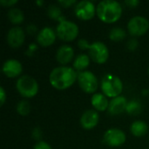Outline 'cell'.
<instances>
[{"label":"cell","mask_w":149,"mask_h":149,"mask_svg":"<svg viewBox=\"0 0 149 149\" xmlns=\"http://www.w3.org/2000/svg\"><path fill=\"white\" fill-rule=\"evenodd\" d=\"M78 79L77 71L73 67L60 65L52 70L49 75V82L57 90H65L71 87Z\"/></svg>","instance_id":"obj_1"},{"label":"cell","mask_w":149,"mask_h":149,"mask_svg":"<svg viewBox=\"0 0 149 149\" xmlns=\"http://www.w3.org/2000/svg\"><path fill=\"white\" fill-rule=\"evenodd\" d=\"M122 6L115 0H103L97 5L96 14L100 21L106 24L116 23L122 16Z\"/></svg>","instance_id":"obj_2"},{"label":"cell","mask_w":149,"mask_h":149,"mask_svg":"<svg viewBox=\"0 0 149 149\" xmlns=\"http://www.w3.org/2000/svg\"><path fill=\"white\" fill-rule=\"evenodd\" d=\"M100 87L103 94L108 98H116L120 96L123 91V83L121 79L112 73H107L101 79Z\"/></svg>","instance_id":"obj_3"},{"label":"cell","mask_w":149,"mask_h":149,"mask_svg":"<svg viewBox=\"0 0 149 149\" xmlns=\"http://www.w3.org/2000/svg\"><path fill=\"white\" fill-rule=\"evenodd\" d=\"M17 93L24 98H33L38 93V84L37 80L30 75L19 77L16 82Z\"/></svg>","instance_id":"obj_4"},{"label":"cell","mask_w":149,"mask_h":149,"mask_svg":"<svg viewBox=\"0 0 149 149\" xmlns=\"http://www.w3.org/2000/svg\"><path fill=\"white\" fill-rule=\"evenodd\" d=\"M55 31L57 33V37L60 40L65 42L73 41L74 39L77 38L79 32L78 24L67 19L59 22Z\"/></svg>","instance_id":"obj_5"},{"label":"cell","mask_w":149,"mask_h":149,"mask_svg":"<svg viewBox=\"0 0 149 149\" xmlns=\"http://www.w3.org/2000/svg\"><path fill=\"white\" fill-rule=\"evenodd\" d=\"M78 83L82 91L86 93H96L99 87L98 79L90 71H83L78 73Z\"/></svg>","instance_id":"obj_6"},{"label":"cell","mask_w":149,"mask_h":149,"mask_svg":"<svg viewBox=\"0 0 149 149\" xmlns=\"http://www.w3.org/2000/svg\"><path fill=\"white\" fill-rule=\"evenodd\" d=\"M90 58L97 64H105L109 58V50L101 41L93 42L88 50Z\"/></svg>","instance_id":"obj_7"},{"label":"cell","mask_w":149,"mask_h":149,"mask_svg":"<svg viewBox=\"0 0 149 149\" xmlns=\"http://www.w3.org/2000/svg\"><path fill=\"white\" fill-rule=\"evenodd\" d=\"M149 30V21L142 16L133 17L127 23V31L132 37H141Z\"/></svg>","instance_id":"obj_8"},{"label":"cell","mask_w":149,"mask_h":149,"mask_svg":"<svg viewBox=\"0 0 149 149\" xmlns=\"http://www.w3.org/2000/svg\"><path fill=\"white\" fill-rule=\"evenodd\" d=\"M97 6L94 3L88 0H83L78 2L74 5V13L75 16L83 21H88L92 19L96 14Z\"/></svg>","instance_id":"obj_9"},{"label":"cell","mask_w":149,"mask_h":149,"mask_svg":"<svg viewBox=\"0 0 149 149\" xmlns=\"http://www.w3.org/2000/svg\"><path fill=\"white\" fill-rule=\"evenodd\" d=\"M127 140L126 134L119 128H110L107 130L103 135L104 142L112 148L122 146Z\"/></svg>","instance_id":"obj_10"},{"label":"cell","mask_w":149,"mask_h":149,"mask_svg":"<svg viewBox=\"0 0 149 149\" xmlns=\"http://www.w3.org/2000/svg\"><path fill=\"white\" fill-rule=\"evenodd\" d=\"M25 32L19 26H14L10 28L6 36V40L8 45L14 49L19 48L24 42Z\"/></svg>","instance_id":"obj_11"},{"label":"cell","mask_w":149,"mask_h":149,"mask_svg":"<svg viewBox=\"0 0 149 149\" xmlns=\"http://www.w3.org/2000/svg\"><path fill=\"white\" fill-rule=\"evenodd\" d=\"M2 72L7 78L14 79L21 75L23 72V65L19 60L10 58L3 64Z\"/></svg>","instance_id":"obj_12"},{"label":"cell","mask_w":149,"mask_h":149,"mask_svg":"<svg viewBox=\"0 0 149 149\" xmlns=\"http://www.w3.org/2000/svg\"><path fill=\"white\" fill-rule=\"evenodd\" d=\"M57 38V33L54 29L49 26L42 28L37 35V42L43 47H47L54 44Z\"/></svg>","instance_id":"obj_13"},{"label":"cell","mask_w":149,"mask_h":149,"mask_svg":"<svg viewBox=\"0 0 149 149\" xmlns=\"http://www.w3.org/2000/svg\"><path fill=\"white\" fill-rule=\"evenodd\" d=\"M80 125L84 129L91 130L94 128L99 121H100V115L96 110L89 109L83 113L80 117Z\"/></svg>","instance_id":"obj_14"},{"label":"cell","mask_w":149,"mask_h":149,"mask_svg":"<svg viewBox=\"0 0 149 149\" xmlns=\"http://www.w3.org/2000/svg\"><path fill=\"white\" fill-rule=\"evenodd\" d=\"M74 57V50L69 45H63L56 52V60L61 65L69 64Z\"/></svg>","instance_id":"obj_15"},{"label":"cell","mask_w":149,"mask_h":149,"mask_svg":"<svg viewBox=\"0 0 149 149\" xmlns=\"http://www.w3.org/2000/svg\"><path fill=\"white\" fill-rule=\"evenodd\" d=\"M128 101L127 100L126 97L124 96H118L116 98L112 99L109 101V106H108V113L111 115H119L123 113L126 111L127 105Z\"/></svg>","instance_id":"obj_16"},{"label":"cell","mask_w":149,"mask_h":149,"mask_svg":"<svg viewBox=\"0 0 149 149\" xmlns=\"http://www.w3.org/2000/svg\"><path fill=\"white\" fill-rule=\"evenodd\" d=\"M91 104L97 112H104L108 109L109 101L105 94L96 93L91 98Z\"/></svg>","instance_id":"obj_17"},{"label":"cell","mask_w":149,"mask_h":149,"mask_svg":"<svg viewBox=\"0 0 149 149\" xmlns=\"http://www.w3.org/2000/svg\"><path fill=\"white\" fill-rule=\"evenodd\" d=\"M148 131V126L145 121L136 120L131 124L130 132L135 137H142L147 134Z\"/></svg>","instance_id":"obj_18"},{"label":"cell","mask_w":149,"mask_h":149,"mask_svg":"<svg viewBox=\"0 0 149 149\" xmlns=\"http://www.w3.org/2000/svg\"><path fill=\"white\" fill-rule=\"evenodd\" d=\"M90 57L87 54H79L78 55L74 61H73V68L74 70L78 71V72H83L85 71V69H86L88 67V65H90Z\"/></svg>","instance_id":"obj_19"},{"label":"cell","mask_w":149,"mask_h":149,"mask_svg":"<svg viewBox=\"0 0 149 149\" xmlns=\"http://www.w3.org/2000/svg\"><path fill=\"white\" fill-rule=\"evenodd\" d=\"M7 17L9 18V20L10 21L11 24H22L24 20V12L18 9V8H10L8 11Z\"/></svg>","instance_id":"obj_20"},{"label":"cell","mask_w":149,"mask_h":149,"mask_svg":"<svg viewBox=\"0 0 149 149\" xmlns=\"http://www.w3.org/2000/svg\"><path fill=\"white\" fill-rule=\"evenodd\" d=\"M47 15L50 18L53 20H57L59 22L64 21L65 18L62 16V10L60 9V6H58L56 4H51L47 8Z\"/></svg>","instance_id":"obj_21"},{"label":"cell","mask_w":149,"mask_h":149,"mask_svg":"<svg viewBox=\"0 0 149 149\" xmlns=\"http://www.w3.org/2000/svg\"><path fill=\"white\" fill-rule=\"evenodd\" d=\"M142 111V106L141 104V102H139L136 100H133L128 101L127 105V108H126V113L130 114V115H138L141 113Z\"/></svg>","instance_id":"obj_22"},{"label":"cell","mask_w":149,"mask_h":149,"mask_svg":"<svg viewBox=\"0 0 149 149\" xmlns=\"http://www.w3.org/2000/svg\"><path fill=\"white\" fill-rule=\"evenodd\" d=\"M127 33L121 27H114L109 31V38L113 42H120L126 38Z\"/></svg>","instance_id":"obj_23"},{"label":"cell","mask_w":149,"mask_h":149,"mask_svg":"<svg viewBox=\"0 0 149 149\" xmlns=\"http://www.w3.org/2000/svg\"><path fill=\"white\" fill-rule=\"evenodd\" d=\"M17 112L21 116H26L31 112V106L27 100H20L17 104Z\"/></svg>","instance_id":"obj_24"},{"label":"cell","mask_w":149,"mask_h":149,"mask_svg":"<svg viewBox=\"0 0 149 149\" xmlns=\"http://www.w3.org/2000/svg\"><path fill=\"white\" fill-rule=\"evenodd\" d=\"M138 46H139V42H138V40L136 38H131V39H129L127 41V49L129 51L134 52V51H135L138 48Z\"/></svg>","instance_id":"obj_25"},{"label":"cell","mask_w":149,"mask_h":149,"mask_svg":"<svg viewBox=\"0 0 149 149\" xmlns=\"http://www.w3.org/2000/svg\"><path fill=\"white\" fill-rule=\"evenodd\" d=\"M91 44L89 43V41L87 39L85 38H81L78 41V46L80 50L85 51V50H89Z\"/></svg>","instance_id":"obj_26"},{"label":"cell","mask_w":149,"mask_h":149,"mask_svg":"<svg viewBox=\"0 0 149 149\" xmlns=\"http://www.w3.org/2000/svg\"><path fill=\"white\" fill-rule=\"evenodd\" d=\"M33 149H52V147L45 141H38L35 145H34V148Z\"/></svg>","instance_id":"obj_27"},{"label":"cell","mask_w":149,"mask_h":149,"mask_svg":"<svg viewBox=\"0 0 149 149\" xmlns=\"http://www.w3.org/2000/svg\"><path fill=\"white\" fill-rule=\"evenodd\" d=\"M31 135H32V138H33V139H35L36 141H40V140H41L43 134H42V131L40 130V128L35 127V128L32 130V132H31Z\"/></svg>","instance_id":"obj_28"},{"label":"cell","mask_w":149,"mask_h":149,"mask_svg":"<svg viewBox=\"0 0 149 149\" xmlns=\"http://www.w3.org/2000/svg\"><path fill=\"white\" fill-rule=\"evenodd\" d=\"M58 4H60V6L68 8V7H71L72 5H75L78 2L75 0H63V1H58Z\"/></svg>","instance_id":"obj_29"},{"label":"cell","mask_w":149,"mask_h":149,"mask_svg":"<svg viewBox=\"0 0 149 149\" xmlns=\"http://www.w3.org/2000/svg\"><path fill=\"white\" fill-rule=\"evenodd\" d=\"M17 3V0H0V4L3 7H12Z\"/></svg>","instance_id":"obj_30"},{"label":"cell","mask_w":149,"mask_h":149,"mask_svg":"<svg viewBox=\"0 0 149 149\" xmlns=\"http://www.w3.org/2000/svg\"><path fill=\"white\" fill-rule=\"evenodd\" d=\"M6 99H7V94H6V92L4 90V88L3 86L0 87V106L3 107L6 101Z\"/></svg>","instance_id":"obj_31"},{"label":"cell","mask_w":149,"mask_h":149,"mask_svg":"<svg viewBox=\"0 0 149 149\" xmlns=\"http://www.w3.org/2000/svg\"><path fill=\"white\" fill-rule=\"evenodd\" d=\"M37 31H38V28H37V26H36L35 24H28V25L26 26V31H27V33L30 34V35H33Z\"/></svg>","instance_id":"obj_32"},{"label":"cell","mask_w":149,"mask_h":149,"mask_svg":"<svg viewBox=\"0 0 149 149\" xmlns=\"http://www.w3.org/2000/svg\"><path fill=\"white\" fill-rule=\"evenodd\" d=\"M125 3L128 6V7H131V8H135L138 6V4L140 3V2L138 0H127V1H125Z\"/></svg>","instance_id":"obj_33"},{"label":"cell","mask_w":149,"mask_h":149,"mask_svg":"<svg viewBox=\"0 0 149 149\" xmlns=\"http://www.w3.org/2000/svg\"><path fill=\"white\" fill-rule=\"evenodd\" d=\"M37 3L39 5H42V4H44V2L43 1H37Z\"/></svg>","instance_id":"obj_34"},{"label":"cell","mask_w":149,"mask_h":149,"mask_svg":"<svg viewBox=\"0 0 149 149\" xmlns=\"http://www.w3.org/2000/svg\"><path fill=\"white\" fill-rule=\"evenodd\" d=\"M148 74H149V69H148Z\"/></svg>","instance_id":"obj_35"}]
</instances>
